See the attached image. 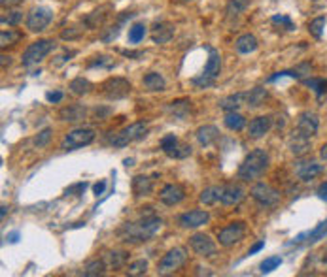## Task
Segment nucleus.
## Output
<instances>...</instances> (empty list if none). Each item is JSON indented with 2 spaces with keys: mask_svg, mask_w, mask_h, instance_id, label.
<instances>
[{
  "mask_svg": "<svg viewBox=\"0 0 327 277\" xmlns=\"http://www.w3.org/2000/svg\"><path fill=\"white\" fill-rule=\"evenodd\" d=\"M106 113H112V109L106 108V109H100V111H98V109H95V115L98 119H104V115H106Z\"/></svg>",
  "mask_w": 327,
  "mask_h": 277,
  "instance_id": "obj_57",
  "label": "nucleus"
},
{
  "mask_svg": "<svg viewBox=\"0 0 327 277\" xmlns=\"http://www.w3.org/2000/svg\"><path fill=\"white\" fill-rule=\"evenodd\" d=\"M148 261L146 259H138V261H132L125 268V274L127 276H130V277H140V276H146V272H148Z\"/></svg>",
  "mask_w": 327,
  "mask_h": 277,
  "instance_id": "obj_35",
  "label": "nucleus"
},
{
  "mask_svg": "<svg viewBox=\"0 0 327 277\" xmlns=\"http://www.w3.org/2000/svg\"><path fill=\"white\" fill-rule=\"evenodd\" d=\"M320 159L324 160V162H327V143H324V145L320 147Z\"/></svg>",
  "mask_w": 327,
  "mask_h": 277,
  "instance_id": "obj_56",
  "label": "nucleus"
},
{
  "mask_svg": "<svg viewBox=\"0 0 327 277\" xmlns=\"http://www.w3.org/2000/svg\"><path fill=\"white\" fill-rule=\"evenodd\" d=\"M322 172H324V166L318 164L316 160H304V162H299V164L295 166V174H297V177H299L301 181H304V183H308L314 177H318Z\"/></svg>",
  "mask_w": 327,
  "mask_h": 277,
  "instance_id": "obj_18",
  "label": "nucleus"
},
{
  "mask_svg": "<svg viewBox=\"0 0 327 277\" xmlns=\"http://www.w3.org/2000/svg\"><path fill=\"white\" fill-rule=\"evenodd\" d=\"M19 2H23V0H0V4H2V6H4V8H6V6H18Z\"/></svg>",
  "mask_w": 327,
  "mask_h": 277,
  "instance_id": "obj_54",
  "label": "nucleus"
},
{
  "mask_svg": "<svg viewBox=\"0 0 327 277\" xmlns=\"http://www.w3.org/2000/svg\"><path fill=\"white\" fill-rule=\"evenodd\" d=\"M52 134H53V130L52 128H44V130H40L38 132V136L34 138V145L36 147H46L48 143H50V140H52Z\"/></svg>",
  "mask_w": 327,
  "mask_h": 277,
  "instance_id": "obj_43",
  "label": "nucleus"
},
{
  "mask_svg": "<svg viewBox=\"0 0 327 277\" xmlns=\"http://www.w3.org/2000/svg\"><path fill=\"white\" fill-rule=\"evenodd\" d=\"M268 162H270V159H268V153L265 149H261V147L254 149L244 157L242 164L238 166V179L244 183L258 181L259 177L268 170Z\"/></svg>",
  "mask_w": 327,
  "mask_h": 277,
  "instance_id": "obj_2",
  "label": "nucleus"
},
{
  "mask_svg": "<svg viewBox=\"0 0 327 277\" xmlns=\"http://www.w3.org/2000/svg\"><path fill=\"white\" fill-rule=\"evenodd\" d=\"M188 259L186 255V249L184 247H172L163 255V259L157 264V274L159 276H168V274H174L176 270H180L184 266V262Z\"/></svg>",
  "mask_w": 327,
  "mask_h": 277,
  "instance_id": "obj_8",
  "label": "nucleus"
},
{
  "mask_svg": "<svg viewBox=\"0 0 327 277\" xmlns=\"http://www.w3.org/2000/svg\"><path fill=\"white\" fill-rule=\"evenodd\" d=\"M125 57H132V59H138V57H142V51H121Z\"/></svg>",
  "mask_w": 327,
  "mask_h": 277,
  "instance_id": "obj_53",
  "label": "nucleus"
},
{
  "mask_svg": "<svg viewBox=\"0 0 327 277\" xmlns=\"http://www.w3.org/2000/svg\"><path fill=\"white\" fill-rule=\"evenodd\" d=\"M95 138H96V132L93 128H89V126H80V128L70 130L68 134L62 138L60 149H62V151H76V149H82V147H86V145H91V143L95 142Z\"/></svg>",
  "mask_w": 327,
  "mask_h": 277,
  "instance_id": "obj_3",
  "label": "nucleus"
},
{
  "mask_svg": "<svg viewBox=\"0 0 327 277\" xmlns=\"http://www.w3.org/2000/svg\"><path fill=\"white\" fill-rule=\"evenodd\" d=\"M195 138H197L198 145L210 147V145L216 143V140L220 138V130H218V126H214V125H202L195 130Z\"/></svg>",
  "mask_w": 327,
  "mask_h": 277,
  "instance_id": "obj_22",
  "label": "nucleus"
},
{
  "mask_svg": "<svg viewBox=\"0 0 327 277\" xmlns=\"http://www.w3.org/2000/svg\"><path fill=\"white\" fill-rule=\"evenodd\" d=\"M250 194L261 208H274L276 204L280 202V193L276 191L274 187H270L268 183H263V181L254 185Z\"/></svg>",
  "mask_w": 327,
  "mask_h": 277,
  "instance_id": "obj_10",
  "label": "nucleus"
},
{
  "mask_svg": "<svg viewBox=\"0 0 327 277\" xmlns=\"http://www.w3.org/2000/svg\"><path fill=\"white\" fill-rule=\"evenodd\" d=\"M100 89L108 100H123L130 94V83L125 77H110L104 81Z\"/></svg>",
  "mask_w": 327,
  "mask_h": 277,
  "instance_id": "obj_11",
  "label": "nucleus"
},
{
  "mask_svg": "<svg viewBox=\"0 0 327 277\" xmlns=\"http://www.w3.org/2000/svg\"><path fill=\"white\" fill-rule=\"evenodd\" d=\"M152 191H154V181L148 176L132 177V193H134V196H146Z\"/></svg>",
  "mask_w": 327,
  "mask_h": 277,
  "instance_id": "obj_27",
  "label": "nucleus"
},
{
  "mask_svg": "<svg viewBox=\"0 0 327 277\" xmlns=\"http://www.w3.org/2000/svg\"><path fill=\"white\" fill-rule=\"evenodd\" d=\"M220 72H222V57H220V53L216 49H210L204 72L198 77H193L191 83L195 85V87H198V89H206L210 85H214V81L220 76Z\"/></svg>",
  "mask_w": 327,
  "mask_h": 277,
  "instance_id": "obj_6",
  "label": "nucleus"
},
{
  "mask_svg": "<svg viewBox=\"0 0 327 277\" xmlns=\"http://www.w3.org/2000/svg\"><path fill=\"white\" fill-rule=\"evenodd\" d=\"M86 113L87 111L82 104H68L59 111V119L66 121V123H76V121H84Z\"/></svg>",
  "mask_w": 327,
  "mask_h": 277,
  "instance_id": "obj_23",
  "label": "nucleus"
},
{
  "mask_svg": "<svg viewBox=\"0 0 327 277\" xmlns=\"http://www.w3.org/2000/svg\"><path fill=\"white\" fill-rule=\"evenodd\" d=\"M12 60H10V57H6V55H2V68H6V64H10Z\"/></svg>",
  "mask_w": 327,
  "mask_h": 277,
  "instance_id": "obj_58",
  "label": "nucleus"
},
{
  "mask_svg": "<svg viewBox=\"0 0 327 277\" xmlns=\"http://www.w3.org/2000/svg\"><path fill=\"white\" fill-rule=\"evenodd\" d=\"M62 96H64V94H62L60 91H50L48 94H46V100L52 102V104H57V102L62 100Z\"/></svg>",
  "mask_w": 327,
  "mask_h": 277,
  "instance_id": "obj_48",
  "label": "nucleus"
},
{
  "mask_svg": "<svg viewBox=\"0 0 327 277\" xmlns=\"http://www.w3.org/2000/svg\"><path fill=\"white\" fill-rule=\"evenodd\" d=\"M21 40V32L18 30H14V28H4L2 32H0V45L2 47H8V45H14V43H18Z\"/></svg>",
  "mask_w": 327,
  "mask_h": 277,
  "instance_id": "obj_37",
  "label": "nucleus"
},
{
  "mask_svg": "<svg viewBox=\"0 0 327 277\" xmlns=\"http://www.w3.org/2000/svg\"><path fill=\"white\" fill-rule=\"evenodd\" d=\"M146 134H148V123H146V121H136V123H132V125L121 128L120 132H118V134L110 140V143H112L114 147L121 149V147H127V145H130L132 142L142 140Z\"/></svg>",
  "mask_w": 327,
  "mask_h": 277,
  "instance_id": "obj_5",
  "label": "nucleus"
},
{
  "mask_svg": "<svg viewBox=\"0 0 327 277\" xmlns=\"http://www.w3.org/2000/svg\"><path fill=\"white\" fill-rule=\"evenodd\" d=\"M55 49V40H50V38H44V40H36V42L28 43V47L25 49L23 57H21V62L23 66H34L38 62H42L52 51Z\"/></svg>",
  "mask_w": 327,
  "mask_h": 277,
  "instance_id": "obj_4",
  "label": "nucleus"
},
{
  "mask_svg": "<svg viewBox=\"0 0 327 277\" xmlns=\"http://www.w3.org/2000/svg\"><path fill=\"white\" fill-rule=\"evenodd\" d=\"M320 128V117L318 113L314 111H302L299 119H297V125H295V132L306 136V138H312V136L318 134Z\"/></svg>",
  "mask_w": 327,
  "mask_h": 277,
  "instance_id": "obj_14",
  "label": "nucleus"
},
{
  "mask_svg": "<svg viewBox=\"0 0 327 277\" xmlns=\"http://www.w3.org/2000/svg\"><path fill=\"white\" fill-rule=\"evenodd\" d=\"M190 245L191 249H193V253L197 257H200V259H210V257H216V253H218L216 242L208 234H204V232H197V234L191 236Z\"/></svg>",
  "mask_w": 327,
  "mask_h": 277,
  "instance_id": "obj_12",
  "label": "nucleus"
},
{
  "mask_svg": "<svg viewBox=\"0 0 327 277\" xmlns=\"http://www.w3.org/2000/svg\"><path fill=\"white\" fill-rule=\"evenodd\" d=\"M244 194L246 193H244V189H242L240 185H234V183L224 185L222 187V193H220V202L224 206H236V204L242 202Z\"/></svg>",
  "mask_w": 327,
  "mask_h": 277,
  "instance_id": "obj_19",
  "label": "nucleus"
},
{
  "mask_svg": "<svg viewBox=\"0 0 327 277\" xmlns=\"http://www.w3.org/2000/svg\"><path fill=\"white\" fill-rule=\"evenodd\" d=\"M148 26L144 23H134V25H130L129 28V42L130 43H140L144 40V36H146V30Z\"/></svg>",
  "mask_w": 327,
  "mask_h": 277,
  "instance_id": "obj_36",
  "label": "nucleus"
},
{
  "mask_svg": "<svg viewBox=\"0 0 327 277\" xmlns=\"http://www.w3.org/2000/svg\"><path fill=\"white\" fill-rule=\"evenodd\" d=\"M174 2H178V4H190L193 0H174Z\"/></svg>",
  "mask_w": 327,
  "mask_h": 277,
  "instance_id": "obj_60",
  "label": "nucleus"
},
{
  "mask_svg": "<svg viewBox=\"0 0 327 277\" xmlns=\"http://www.w3.org/2000/svg\"><path fill=\"white\" fill-rule=\"evenodd\" d=\"M282 264V259L280 257H268V259H265V261L261 262V274H270L272 270H276L278 266Z\"/></svg>",
  "mask_w": 327,
  "mask_h": 277,
  "instance_id": "obj_41",
  "label": "nucleus"
},
{
  "mask_svg": "<svg viewBox=\"0 0 327 277\" xmlns=\"http://www.w3.org/2000/svg\"><path fill=\"white\" fill-rule=\"evenodd\" d=\"M74 191H86V183H80V185H76V187H70V189H66V194H72Z\"/></svg>",
  "mask_w": 327,
  "mask_h": 277,
  "instance_id": "obj_55",
  "label": "nucleus"
},
{
  "mask_svg": "<svg viewBox=\"0 0 327 277\" xmlns=\"http://www.w3.org/2000/svg\"><path fill=\"white\" fill-rule=\"evenodd\" d=\"M272 128V115H258L250 121L248 125V136L252 140H259L263 136H267Z\"/></svg>",
  "mask_w": 327,
  "mask_h": 277,
  "instance_id": "obj_16",
  "label": "nucleus"
},
{
  "mask_svg": "<svg viewBox=\"0 0 327 277\" xmlns=\"http://www.w3.org/2000/svg\"><path fill=\"white\" fill-rule=\"evenodd\" d=\"M316 194L320 196V200L327 202V181H324V183L318 187V191H316Z\"/></svg>",
  "mask_w": 327,
  "mask_h": 277,
  "instance_id": "obj_50",
  "label": "nucleus"
},
{
  "mask_svg": "<svg viewBox=\"0 0 327 277\" xmlns=\"http://www.w3.org/2000/svg\"><path fill=\"white\" fill-rule=\"evenodd\" d=\"M96 60H89V66H95V64H98V66H112L114 60H104L106 57H95Z\"/></svg>",
  "mask_w": 327,
  "mask_h": 277,
  "instance_id": "obj_49",
  "label": "nucleus"
},
{
  "mask_svg": "<svg viewBox=\"0 0 327 277\" xmlns=\"http://www.w3.org/2000/svg\"><path fill=\"white\" fill-rule=\"evenodd\" d=\"M106 262L104 259H95V261H89L84 266V276L87 277H95V276H104V272H106Z\"/></svg>",
  "mask_w": 327,
  "mask_h": 277,
  "instance_id": "obj_34",
  "label": "nucleus"
},
{
  "mask_svg": "<svg viewBox=\"0 0 327 277\" xmlns=\"http://www.w3.org/2000/svg\"><path fill=\"white\" fill-rule=\"evenodd\" d=\"M242 104H246V92H232L220 100V108L224 109L225 113H229V111H236Z\"/></svg>",
  "mask_w": 327,
  "mask_h": 277,
  "instance_id": "obj_25",
  "label": "nucleus"
},
{
  "mask_svg": "<svg viewBox=\"0 0 327 277\" xmlns=\"http://www.w3.org/2000/svg\"><path fill=\"white\" fill-rule=\"evenodd\" d=\"M178 142H180V140H178V138H176L174 134H166V136H164L163 140H161V149H163L164 155H170V151H172L174 147L178 145Z\"/></svg>",
  "mask_w": 327,
  "mask_h": 277,
  "instance_id": "obj_42",
  "label": "nucleus"
},
{
  "mask_svg": "<svg viewBox=\"0 0 327 277\" xmlns=\"http://www.w3.org/2000/svg\"><path fill=\"white\" fill-rule=\"evenodd\" d=\"M166 113L170 115L172 119H188L191 115V111H193V104H191L190 98H178V100H172L166 104Z\"/></svg>",
  "mask_w": 327,
  "mask_h": 277,
  "instance_id": "obj_17",
  "label": "nucleus"
},
{
  "mask_svg": "<svg viewBox=\"0 0 327 277\" xmlns=\"http://www.w3.org/2000/svg\"><path fill=\"white\" fill-rule=\"evenodd\" d=\"M326 234H327V221H324L316 230L308 232V238H310V242H318L320 238H324Z\"/></svg>",
  "mask_w": 327,
  "mask_h": 277,
  "instance_id": "obj_46",
  "label": "nucleus"
},
{
  "mask_svg": "<svg viewBox=\"0 0 327 277\" xmlns=\"http://www.w3.org/2000/svg\"><path fill=\"white\" fill-rule=\"evenodd\" d=\"M288 147H290V151H292L295 157H302V155H306V153L310 151V138H306V136H302L293 130L292 136H290V140H288Z\"/></svg>",
  "mask_w": 327,
  "mask_h": 277,
  "instance_id": "obj_21",
  "label": "nucleus"
},
{
  "mask_svg": "<svg viewBox=\"0 0 327 277\" xmlns=\"http://www.w3.org/2000/svg\"><path fill=\"white\" fill-rule=\"evenodd\" d=\"M53 21V9L46 8V6H38V8H32L26 15V28L30 32H42L46 30L50 23Z\"/></svg>",
  "mask_w": 327,
  "mask_h": 277,
  "instance_id": "obj_9",
  "label": "nucleus"
},
{
  "mask_svg": "<svg viewBox=\"0 0 327 277\" xmlns=\"http://www.w3.org/2000/svg\"><path fill=\"white\" fill-rule=\"evenodd\" d=\"M270 23H272V25L284 26L286 30H293V28H295V25H293L292 19H290L288 15H282V13H280V15H272V17H270Z\"/></svg>",
  "mask_w": 327,
  "mask_h": 277,
  "instance_id": "obj_44",
  "label": "nucleus"
},
{
  "mask_svg": "<svg viewBox=\"0 0 327 277\" xmlns=\"http://www.w3.org/2000/svg\"><path fill=\"white\" fill-rule=\"evenodd\" d=\"M208 221H210V213L206 210H191L178 215V225L186 230H195V228L204 227V225H208Z\"/></svg>",
  "mask_w": 327,
  "mask_h": 277,
  "instance_id": "obj_13",
  "label": "nucleus"
},
{
  "mask_svg": "<svg viewBox=\"0 0 327 277\" xmlns=\"http://www.w3.org/2000/svg\"><path fill=\"white\" fill-rule=\"evenodd\" d=\"M82 32H84V28L70 26V28H66V30H62V32H60V38H62V40H74V38H80Z\"/></svg>",
  "mask_w": 327,
  "mask_h": 277,
  "instance_id": "obj_47",
  "label": "nucleus"
},
{
  "mask_svg": "<svg viewBox=\"0 0 327 277\" xmlns=\"http://www.w3.org/2000/svg\"><path fill=\"white\" fill-rule=\"evenodd\" d=\"M244 236H246V223L244 221H232V223L218 230V244L225 249H229V247L240 244Z\"/></svg>",
  "mask_w": 327,
  "mask_h": 277,
  "instance_id": "obj_7",
  "label": "nucleus"
},
{
  "mask_svg": "<svg viewBox=\"0 0 327 277\" xmlns=\"http://www.w3.org/2000/svg\"><path fill=\"white\" fill-rule=\"evenodd\" d=\"M324 28H326V17H316V19H312L308 23V32L314 38H322Z\"/></svg>",
  "mask_w": 327,
  "mask_h": 277,
  "instance_id": "obj_38",
  "label": "nucleus"
},
{
  "mask_svg": "<svg viewBox=\"0 0 327 277\" xmlns=\"http://www.w3.org/2000/svg\"><path fill=\"white\" fill-rule=\"evenodd\" d=\"M142 83H144V87H146L148 91H164V87H166V81H164V77L159 74V72H150V74H146L144 76V79H142Z\"/></svg>",
  "mask_w": 327,
  "mask_h": 277,
  "instance_id": "obj_28",
  "label": "nucleus"
},
{
  "mask_svg": "<svg viewBox=\"0 0 327 277\" xmlns=\"http://www.w3.org/2000/svg\"><path fill=\"white\" fill-rule=\"evenodd\" d=\"M18 232H14V234H10L8 238H10V242H18Z\"/></svg>",
  "mask_w": 327,
  "mask_h": 277,
  "instance_id": "obj_59",
  "label": "nucleus"
},
{
  "mask_svg": "<svg viewBox=\"0 0 327 277\" xmlns=\"http://www.w3.org/2000/svg\"><path fill=\"white\" fill-rule=\"evenodd\" d=\"M102 259H104V262H106L108 268H123L125 262H127V259H129V253L127 251H108Z\"/></svg>",
  "mask_w": 327,
  "mask_h": 277,
  "instance_id": "obj_31",
  "label": "nucleus"
},
{
  "mask_svg": "<svg viewBox=\"0 0 327 277\" xmlns=\"http://www.w3.org/2000/svg\"><path fill=\"white\" fill-rule=\"evenodd\" d=\"M304 85H308L310 89H314V91L318 92V94H324L327 92V81L326 79H306Z\"/></svg>",
  "mask_w": 327,
  "mask_h": 277,
  "instance_id": "obj_45",
  "label": "nucleus"
},
{
  "mask_svg": "<svg viewBox=\"0 0 327 277\" xmlns=\"http://www.w3.org/2000/svg\"><path fill=\"white\" fill-rule=\"evenodd\" d=\"M104 189H106V181H98V183L93 185V193L95 196H100L104 193Z\"/></svg>",
  "mask_w": 327,
  "mask_h": 277,
  "instance_id": "obj_51",
  "label": "nucleus"
},
{
  "mask_svg": "<svg viewBox=\"0 0 327 277\" xmlns=\"http://www.w3.org/2000/svg\"><path fill=\"white\" fill-rule=\"evenodd\" d=\"M220 193H222V187H206L202 189L200 194H198V202L202 206H214L216 202L220 200Z\"/></svg>",
  "mask_w": 327,
  "mask_h": 277,
  "instance_id": "obj_32",
  "label": "nucleus"
},
{
  "mask_svg": "<svg viewBox=\"0 0 327 277\" xmlns=\"http://www.w3.org/2000/svg\"><path fill=\"white\" fill-rule=\"evenodd\" d=\"M191 153H193L191 151V145H188V143H184V142H178V145L170 151L168 157H172V159H188Z\"/></svg>",
  "mask_w": 327,
  "mask_h": 277,
  "instance_id": "obj_39",
  "label": "nucleus"
},
{
  "mask_svg": "<svg viewBox=\"0 0 327 277\" xmlns=\"http://www.w3.org/2000/svg\"><path fill=\"white\" fill-rule=\"evenodd\" d=\"M263 247H265V242L261 240V242H258V244H256V245H252V247H250V251H248V255H254V253L261 251Z\"/></svg>",
  "mask_w": 327,
  "mask_h": 277,
  "instance_id": "obj_52",
  "label": "nucleus"
},
{
  "mask_svg": "<svg viewBox=\"0 0 327 277\" xmlns=\"http://www.w3.org/2000/svg\"><path fill=\"white\" fill-rule=\"evenodd\" d=\"M258 47H259V40L250 32L238 36L236 42H234V49L238 51L240 55H250V53H254Z\"/></svg>",
  "mask_w": 327,
  "mask_h": 277,
  "instance_id": "obj_24",
  "label": "nucleus"
},
{
  "mask_svg": "<svg viewBox=\"0 0 327 277\" xmlns=\"http://www.w3.org/2000/svg\"><path fill=\"white\" fill-rule=\"evenodd\" d=\"M172 36H174V25L168 23V21H159L152 28V40H154V43H159V45L168 43L172 40Z\"/></svg>",
  "mask_w": 327,
  "mask_h": 277,
  "instance_id": "obj_20",
  "label": "nucleus"
},
{
  "mask_svg": "<svg viewBox=\"0 0 327 277\" xmlns=\"http://www.w3.org/2000/svg\"><path fill=\"white\" fill-rule=\"evenodd\" d=\"M224 125L232 132H240L242 128L246 126V117L238 111H229V113H225Z\"/></svg>",
  "mask_w": 327,
  "mask_h": 277,
  "instance_id": "obj_30",
  "label": "nucleus"
},
{
  "mask_svg": "<svg viewBox=\"0 0 327 277\" xmlns=\"http://www.w3.org/2000/svg\"><path fill=\"white\" fill-rule=\"evenodd\" d=\"M250 2L252 0H229L225 6V13H227V17H238L248 9Z\"/></svg>",
  "mask_w": 327,
  "mask_h": 277,
  "instance_id": "obj_33",
  "label": "nucleus"
},
{
  "mask_svg": "<svg viewBox=\"0 0 327 277\" xmlns=\"http://www.w3.org/2000/svg\"><path fill=\"white\" fill-rule=\"evenodd\" d=\"M161 227H163V221L155 215H150L138 223H125L118 230V236L123 244H142V242H148L150 238H154L161 230Z\"/></svg>",
  "mask_w": 327,
  "mask_h": 277,
  "instance_id": "obj_1",
  "label": "nucleus"
},
{
  "mask_svg": "<svg viewBox=\"0 0 327 277\" xmlns=\"http://www.w3.org/2000/svg\"><path fill=\"white\" fill-rule=\"evenodd\" d=\"M184 198H186V189L180 183H166L159 191V200L163 202L164 206H170V208L178 206Z\"/></svg>",
  "mask_w": 327,
  "mask_h": 277,
  "instance_id": "obj_15",
  "label": "nucleus"
},
{
  "mask_svg": "<svg viewBox=\"0 0 327 277\" xmlns=\"http://www.w3.org/2000/svg\"><path fill=\"white\" fill-rule=\"evenodd\" d=\"M267 89L258 85V87H254V89L246 92V106L248 108H259V106H263V102L267 100Z\"/></svg>",
  "mask_w": 327,
  "mask_h": 277,
  "instance_id": "obj_26",
  "label": "nucleus"
},
{
  "mask_svg": "<svg viewBox=\"0 0 327 277\" xmlns=\"http://www.w3.org/2000/svg\"><path fill=\"white\" fill-rule=\"evenodd\" d=\"M68 91L74 96H86V94L93 91V83L89 79H86V77H76V79H72L68 83Z\"/></svg>",
  "mask_w": 327,
  "mask_h": 277,
  "instance_id": "obj_29",
  "label": "nucleus"
},
{
  "mask_svg": "<svg viewBox=\"0 0 327 277\" xmlns=\"http://www.w3.org/2000/svg\"><path fill=\"white\" fill-rule=\"evenodd\" d=\"M23 19V11H19V9H14V11H8V15L6 13H2V17H0V21H2V25H18L19 21Z\"/></svg>",
  "mask_w": 327,
  "mask_h": 277,
  "instance_id": "obj_40",
  "label": "nucleus"
}]
</instances>
